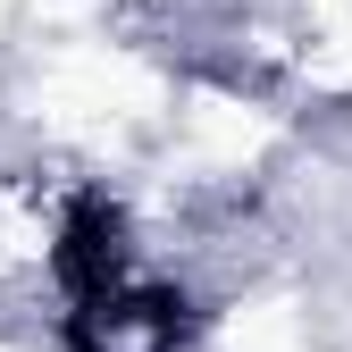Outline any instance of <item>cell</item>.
<instances>
[{
	"label": "cell",
	"instance_id": "6da1fadb",
	"mask_svg": "<svg viewBox=\"0 0 352 352\" xmlns=\"http://www.w3.org/2000/svg\"><path fill=\"white\" fill-rule=\"evenodd\" d=\"M51 277L67 285L76 311L126 294V210H118V201L84 193V201L59 218V235H51Z\"/></svg>",
	"mask_w": 352,
	"mask_h": 352
}]
</instances>
